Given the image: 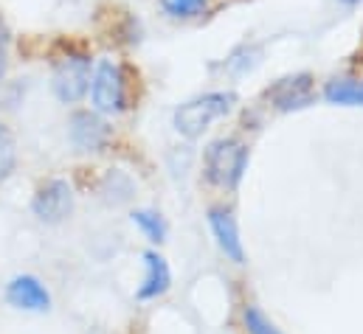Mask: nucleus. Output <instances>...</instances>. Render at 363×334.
Listing matches in <instances>:
<instances>
[{"mask_svg":"<svg viewBox=\"0 0 363 334\" xmlns=\"http://www.w3.org/2000/svg\"><path fill=\"white\" fill-rule=\"evenodd\" d=\"M110 138H113V129L99 113L79 110L71 115V141L79 152H101L107 149Z\"/></svg>","mask_w":363,"mask_h":334,"instance_id":"obj_6","label":"nucleus"},{"mask_svg":"<svg viewBox=\"0 0 363 334\" xmlns=\"http://www.w3.org/2000/svg\"><path fill=\"white\" fill-rule=\"evenodd\" d=\"M31 211L40 222L45 225H60L71 217L74 211V188L68 185V180L62 177H54V180H45L34 200H31Z\"/></svg>","mask_w":363,"mask_h":334,"instance_id":"obj_5","label":"nucleus"},{"mask_svg":"<svg viewBox=\"0 0 363 334\" xmlns=\"http://www.w3.org/2000/svg\"><path fill=\"white\" fill-rule=\"evenodd\" d=\"M17 168V141L6 124H0V185L14 174Z\"/></svg>","mask_w":363,"mask_h":334,"instance_id":"obj_12","label":"nucleus"},{"mask_svg":"<svg viewBox=\"0 0 363 334\" xmlns=\"http://www.w3.org/2000/svg\"><path fill=\"white\" fill-rule=\"evenodd\" d=\"M234 101H237L234 93H223V90L203 93L197 98L183 101L181 107L175 110V115H172V124H175V129L181 132L183 138H200L217 118L231 113Z\"/></svg>","mask_w":363,"mask_h":334,"instance_id":"obj_1","label":"nucleus"},{"mask_svg":"<svg viewBox=\"0 0 363 334\" xmlns=\"http://www.w3.org/2000/svg\"><path fill=\"white\" fill-rule=\"evenodd\" d=\"M324 98L341 107H363V82L361 79H333L324 87Z\"/></svg>","mask_w":363,"mask_h":334,"instance_id":"obj_11","label":"nucleus"},{"mask_svg":"<svg viewBox=\"0 0 363 334\" xmlns=\"http://www.w3.org/2000/svg\"><path fill=\"white\" fill-rule=\"evenodd\" d=\"M6 301L14 309L23 312H48L51 309V292L37 275H14L6 287Z\"/></svg>","mask_w":363,"mask_h":334,"instance_id":"obj_7","label":"nucleus"},{"mask_svg":"<svg viewBox=\"0 0 363 334\" xmlns=\"http://www.w3.org/2000/svg\"><path fill=\"white\" fill-rule=\"evenodd\" d=\"M248 168V149L237 138H220L206 149V177L220 188H237Z\"/></svg>","mask_w":363,"mask_h":334,"instance_id":"obj_2","label":"nucleus"},{"mask_svg":"<svg viewBox=\"0 0 363 334\" xmlns=\"http://www.w3.org/2000/svg\"><path fill=\"white\" fill-rule=\"evenodd\" d=\"M6 34H9V31H6V25H3V20H0V45L6 42Z\"/></svg>","mask_w":363,"mask_h":334,"instance_id":"obj_17","label":"nucleus"},{"mask_svg":"<svg viewBox=\"0 0 363 334\" xmlns=\"http://www.w3.org/2000/svg\"><path fill=\"white\" fill-rule=\"evenodd\" d=\"M133 225H138L147 234V239L155 245H161L167 239V222L155 211H133Z\"/></svg>","mask_w":363,"mask_h":334,"instance_id":"obj_13","label":"nucleus"},{"mask_svg":"<svg viewBox=\"0 0 363 334\" xmlns=\"http://www.w3.org/2000/svg\"><path fill=\"white\" fill-rule=\"evenodd\" d=\"M93 79V62L85 51H65L57 62H54V74H51V87L54 96L62 104H77L85 98L88 87Z\"/></svg>","mask_w":363,"mask_h":334,"instance_id":"obj_3","label":"nucleus"},{"mask_svg":"<svg viewBox=\"0 0 363 334\" xmlns=\"http://www.w3.org/2000/svg\"><path fill=\"white\" fill-rule=\"evenodd\" d=\"M93 107L96 113L113 115L121 113L127 107V82H124V71L113 62V59H101L93 71L91 79Z\"/></svg>","mask_w":363,"mask_h":334,"instance_id":"obj_4","label":"nucleus"},{"mask_svg":"<svg viewBox=\"0 0 363 334\" xmlns=\"http://www.w3.org/2000/svg\"><path fill=\"white\" fill-rule=\"evenodd\" d=\"M242 321H245V329L248 334H281L276 326H273L271 321L257 309V306H245V312H242Z\"/></svg>","mask_w":363,"mask_h":334,"instance_id":"obj_15","label":"nucleus"},{"mask_svg":"<svg viewBox=\"0 0 363 334\" xmlns=\"http://www.w3.org/2000/svg\"><path fill=\"white\" fill-rule=\"evenodd\" d=\"M208 225H211V234H214L220 250L225 253L234 264H242L245 261V250H242V239H240V231H237V222H234L231 211L211 208L208 211Z\"/></svg>","mask_w":363,"mask_h":334,"instance_id":"obj_9","label":"nucleus"},{"mask_svg":"<svg viewBox=\"0 0 363 334\" xmlns=\"http://www.w3.org/2000/svg\"><path fill=\"white\" fill-rule=\"evenodd\" d=\"M265 98L281 113L301 110V107H307L313 101V76L310 74L284 76V79H279V82L265 90Z\"/></svg>","mask_w":363,"mask_h":334,"instance_id":"obj_8","label":"nucleus"},{"mask_svg":"<svg viewBox=\"0 0 363 334\" xmlns=\"http://www.w3.org/2000/svg\"><path fill=\"white\" fill-rule=\"evenodd\" d=\"M158 3H161V8H164L169 17H175V20L197 17V14H203L206 6H208V0H158Z\"/></svg>","mask_w":363,"mask_h":334,"instance_id":"obj_14","label":"nucleus"},{"mask_svg":"<svg viewBox=\"0 0 363 334\" xmlns=\"http://www.w3.org/2000/svg\"><path fill=\"white\" fill-rule=\"evenodd\" d=\"M144 264H147V278L138 287V301H152V298H158V295H164L169 289L172 272H169L167 258L155 250L144 253Z\"/></svg>","mask_w":363,"mask_h":334,"instance_id":"obj_10","label":"nucleus"},{"mask_svg":"<svg viewBox=\"0 0 363 334\" xmlns=\"http://www.w3.org/2000/svg\"><path fill=\"white\" fill-rule=\"evenodd\" d=\"M341 3H347V6H355V3H361V0H341Z\"/></svg>","mask_w":363,"mask_h":334,"instance_id":"obj_18","label":"nucleus"},{"mask_svg":"<svg viewBox=\"0 0 363 334\" xmlns=\"http://www.w3.org/2000/svg\"><path fill=\"white\" fill-rule=\"evenodd\" d=\"M6 65H9V59H6V51H3V45H0V82H3V76H6Z\"/></svg>","mask_w":363,"mask_h":334,"instance_id":"obj_16","label":"nucleus"}]
</instances>
